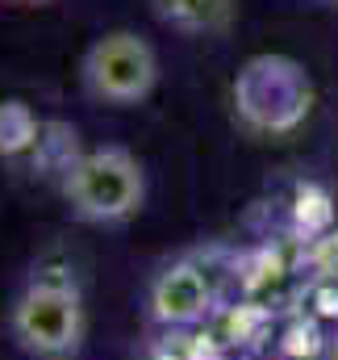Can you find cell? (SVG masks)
<instances>
[{
    "mask_svg": "<svg viewBox=\"0 0 338 360\" xmlns=\"http://www.w3.org/2000/svg\"><path fill=\"white\" fill-rule=\"evenodd\" d=\"M80 80H84V92L100 105H138L155 92L159 55L142 34L113 30L88 46Z\"/></svg>",
    "mask_w": 338,
    "mask_h": 360,
    "instance_id": "3",
    "label": "cell"
},
{
    "mask_svg": "<svg viewBox=\"0 0 338 360\" xmlns=\"http://www.w3.org/2000/svg\"><path fill=\"white\" fill-rule=\"evenodd\" d=\"M147 310L155 323L163 327H192L213 310V285L201 264L192 260H175L151 281L147 293Z\"/></svg>",
    "mask_w": 338,
    "mask_h": 360,
    "instance_id": "5",
    "label": "cell"
},
{
    "mask_svg": "<svg viewBox=\"0 0 338 360\" xmlns=\"http://www.w3.org/2000/svg\"><path fill=\"white\" fill-rule=\"evenodd\" d=\"M63 201L92 226L126 222L147 201V172L126 147H96L63 172Z\"/></svg>",
    "mask_w": 338,
    "mask_h": 360,
    "instance_id": "1",
    "label": "cell"
},
{
    "mask_svg": "<svg viewBox=\"0 0 338 360\" xmlns=\"http://www.w3.org/2000/svg\"><path fill=\"white\" fill-rule=\"evenodd\" d=\"M84 302H80V289L72 281H34L8 310V335L29 356H72L84 344Z\"/></svg>",
    "mask_w": 338,
    "mask_h": 360,
    "instance_id": "2",
    "label": "cell"
},
{
    "mask_svg": "<svg viewBox=\"0 0 338 360\" xmlns=\"http://www.w3.org/2000/svg\"><path fill=\"white\" fill-rule=\"evenodd\" d=\"M238 113L255 130H292L309 113V76L280 55H259L234 80Z\"/></svg>",
    "mask_w": 338,
    "mask_h": 360,
    "instance_id": "4",
    "label": "cell"
},
{
    "mask_svg": "<svg viewBox=\"0 0 338 360\" xmlns=\"http://www.w3.org/2000/svg\"><path fill=\"white\" fill-rule=\"evenodd\" d=\"M151 8L180 34H226L234 25L238 0H151Z\"/></svg>",
    "mask_w": 338,
    "mask_h": 360,
    "instance_id": "6",
    "label": "cell"
},
{
    "mask_svg": "<svg viewBox=\"0 0 338 360\" xmlns=\"http://www.w3.org/2000/svg\"><path fill=\"white\" fill-rule=\"evenodd\" d=\"M17 4H38V0H17Z\"/></svg>",
    "mask_w": 338,
    "mask_h": 360,
    "instance_id": "7",
    "label": "cell"
}]
</instances>
